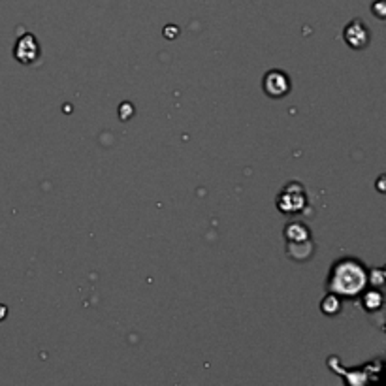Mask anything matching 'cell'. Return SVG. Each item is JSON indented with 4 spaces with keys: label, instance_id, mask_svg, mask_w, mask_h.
Here are the masks:
<instances>
[{
    "label": "cell",
    "instance_id": "cell-3",
    "mask_svg": "<svg viewBox=\"0 0 386 386\" xmlns=\"http://www.w3.org/2000/svg\"><path fill=\"white\" fill-rule=\"evenodd\" d=\"M290 91V80L285 72L281 70H272L264 75V93L268 94L269 98H281L287 96Z\"/></svg>",
    "mask_w": 386,
    "mask_h": 386
},
{
    "label": "cell",
    "instance_id": "cell-4",
    "mask_svg": "<svg viewBox=\"0 0 386 386\" xmlns=\"http://www.w3.org/2000/svg\"><path fill=\"white\" fill-rule=\"evenodd\" d=\"M13 55L19 63L32 64L40 57V45H38L36 38L32 34H25L17 40V44L13 47Z\"/></svg>",
    "mask_w": 386,
    "mask_h": 386
},
{
    "label": "cell",
    "instance_id": "cell-10",
    "mask_svg": "<svg viewBox=\"0 0 386 386\" xmlns=\"http://www.w3.org/2000/svg\"><path fill=\"white\" fill-rule=\"evenodd\" d=\"M6 315H8V307L0 304V320H4V318H6Z\"/></svg>",
    "mask_w": 386,
    "mask_h": 386
},
{
    "label": "cell",
    "instance_id": "cell-9",
    "mask_svg": "<svg viewBox=\"0 0 386 386\" xmlns=\"http://www.w3.org/2000/svg\"><path fill=\"white\" fill-rule=\"evenodd\" d=\"M362 304H364V307H366L368 311H375V309H379V307L383 306V296H380V292H377V290H371V292H368L364 296Z\"/></svg>",
    "mask_w": 386,
    "mask_h": 386
},
{
    "label": "cell",
    "instance_id": "cell-6",
    "mask_svg": "<svg viewBox=\"0 0 386 386\" xmlns=\"http://www.w3.org/2000/svg\"><path fill=\"white\" fill-rule=\"evenodd\" d=\"M287 253L292 260H298V262H306L307 258H311L313 255L311 237H307V239H294V242H287Z\"/></svg>",
    "mask_w": 386,
    "mask_h": 386
},
{
    "label": "cell",
    "instance_id": "cell-8",
    "mask_svg": "<svg viewBox=\"0 0 386 386\" xmlns=\"http://www.w3.org/2000/svg\"><path fill=\"white\" fill-rule=\"evenodd\" d=\"M320 307H322V313H326V315H337V313L341 311V302H339V296H337V294L326 296Z\"/></svg>",
    "mask_w": 386,
    "mask_h": 386
},
{
    "label": "cell",
    "instance_id": "cell-5",
    "mask_svg": "<svg viewBox=\"0 0 386 386\" xmlns=\"http://www.w3.org/2000/svg\"><path fill=\"white\" fill-rule=\"evenodd\" d=\"M343 36H345V42L350 47H355V50H362V47H366L369 44V31L368 27L364 25L362 19L350 21L345 32H343Z\"/></svg>",
    "mask_w": 386,
    "mask_h": 386
},
{
    "label": "cell",
    "instance_id": "cell-1",
    "mask_svg": "<svg viewBox=\"0 0 386 386\" xmlns=\"http://www.w3.org/2000/svg\"><path fill=\"white\" fill-rule=\"evenodd\" d=\"M366 269L360 262L352 260V258H345L334 264L330 274V290L341 294V296H349L355 298L356 294L362 292V288L366 285Z\"/></svg>",
    "mask_w": 386,
    "mask_h": 386
},
{
    "label": "cell",
    "instance_id": "cell-2",
    "mask_svg": "<svg viewBox=\"0 0 386 386\" xmlns=\"http://www.w3.org/2000/svg\"><path fill=\"white\" fill-rule=\"evenodd\" d=\"M307 204V196L299 183H288L277 198V207L283 213H298Z\"/></svg>",
    "mask_w": 386,
    "mask_h": 386
},
{
    "label": "cell",
    "instance_id": "cell-7",
    "mask_svg": "<svg viewBox=\"0 0 386 386\" xmlns=\"http://www.w3.org/2000/svg\"><path fill=\"white\" fill-rule=\"evenodd\" d=\"M285 236H287V242H294V239H307V237H311V234L307 230V226L292 223L285 228Z\"/></svg>",
    "mask_w": 386,
    "mask_h": 386
}]
</instances>
